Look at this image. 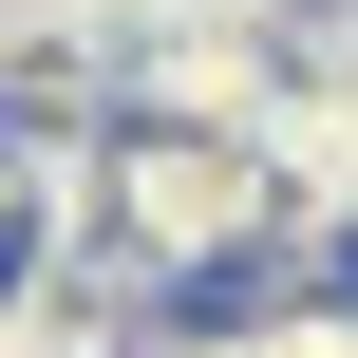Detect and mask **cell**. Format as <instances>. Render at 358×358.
Segmentation results:
<instances>
[{
	"instance_id": "cell-1",
	"label": "cell",
	"mask_w": 358,
	"mask_h": 358,
	"mask_svg": "<svg viewBox=\"0 0 358 358\" xmlns=\"http://www.w3.org/2000/svg\"><path fill=\"white\" fill-rule=\"evenodd\" d=\"M283 208H302V170H283L264 132H170V113L113 132V264H151L189 321H227V302L264 283Z\"/></svg>"
}]
</instances>
